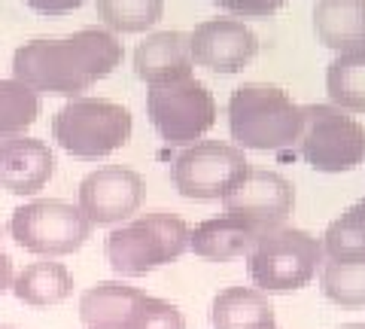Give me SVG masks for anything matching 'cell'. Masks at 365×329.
<instances>
[{"label":"cell","mask_w":365,"mask_h":329,"mask_svg":"<svg viewBox=\"0 0 365 329\" xmlns=\"http://www.w3.org/2000/svg\"><path fill=\"white\" fill-rule=\"evenodd\" d=\"M228 131L241 150L274 153L299 143L304 110L289 92L268 83H244L228 98Z\"/></svg>","instance_id":"obj_2"},{"label":"cell","mask_w":365,"mask_h":329,"mask_svg":"<svg viewBox=\"0 0 365 329\" xmlns=\"http://www.w3.org/2000/svg\"><path fill=\"white\" fill-rule=\"evenodd\" d=\"M95 13L104 28L119 34H143L165 16V0H95Z\"/></svg>","instance_id":"obj_21"},{"label":"cell","mask_w":365,"mask_h":329,"mask_svg":"<svg viewBox=\"0 0 365 329\" xmlns=\"http://www.w3.org/2000/svg\"><path fill=\"white\" fill-rule=\"evenodd\" d=\"M210 4L235 19H268L287 6V0H210Z\"/></svg>","instance_id":"obj_26"},{"label":"cell","mask_w":365,"mask_h":329,"mask_svg":"<svg viewBox=\"0 0 365 329\" xmlns=\"http://www.w3.org/2000/svg\"><path fill=\"white\" fill-rule=\"evenodd\" d=\"M189 232L186 220L177 213L153 211L113 229L104 241V256L119 278H140L186 253Z\"/></svg>","instance_id":"obj_3"},{"label":"cell","mask_w":365,"mask_h":329,"mask_svg":"<svg viewBox=\"0 0 365 329\" xmlns=\"http://www.w3.org/2000/svg\"><path fill=\"white\" fill-rule=\"evenodd\" d=\"M146 116L158 138L170 146H192L201 134H207L216 122L213 92L195 76L177 83L150 86L146 92Z\"/></svg>","instance_id":"obj_8"},{"label":"cell","mask_w":365,"mask_h":329,"mask_svg":"<svg viewBox=\"0 0 365 329\" xmlns=\"http://www.w3.org/2000/svg\"><path fill=\"white\" fill-rule=\"evenodd\" d=\"M13 296L34 308H46V305H58L71 299L73 293V275L61 263L43 259V263H31L13 278Z\"/></svg>","instance_id":"obj_19"},{"label":"cell","mask_w":365,"mask_h":329,"mask_svg":"<svg viewBox=\"0 0 365 329\" xmlns=\"http://www.w3.org/2000/svg\"><path fill=\"white\" fill-rule=\"evenodd\" d=\"M247 168L250 162L244 158L241 146L195 141L177 156L170 177H174V186L182 198L216 201L228 196V189L247 174Z\"/></svg>","instance_id":"obj_9"},{"label":"cell","mask_w":365,"mask_h":329,"mask_svg":"<svg viewBox=\"0 0 365 329\" xmlns=\"http://www.w3.org/2000/svg\"><path fill=\"white\" fill-rule=\"evenodd\" d=\"M125 59L119 37L107 28H83L67 37H37L13 55V76L37 95L79 98L110 76Z\"/></svg>","instance_id":"obj_1"},{"label":"cell","mask_w":365,"mask_h":329,"mask_svg":"<svg viewBox=\"0 0 365 329\" xmlns=\"http://www.w3.org/2000/svg\"><path fill=\"white\" fill-rule=\"evenodd\" d=\"M192 61L213 74H237L256 59L259 37L244 19H204L189 34Z\"/></svg>","instance_id":"obj_11"},{"label":"cell","mask_w":365,"mask_h":329,"mask_svg":"<svg viewBox=\"0 0 365 329\" xmlns=\"http://www.w3.org/2000/svg\"><path fill=\"white\" fill-rule=\"evenodd\" d=\"M311 19L326 49L350 52L365 46V0H317Z\"/></svg>","instance_id":"obj_16"},{"label":"cell","mask_w":365,"mask_h":329,"mask_svg":"<svg viewBox=\"0 0 365 329\" xmlns=\"http://www.w3.org/2000/svg\"><path fill=\"white\" fill-rule=\"evenodd\" d=\"M25 4L40 16H67L83 6L86 0H25Z\"/></svg>","instance_id":"obj_27"},{"label":"cell","mask_w":365,"mask_h":329,"mask_svg":"<svg viewBox=\"0 0 365 329\" xmlns=\"http://www.w3.org/2000/svg\"><path fill=\"white\" fill-rule=\"evenodd\" d=\"M192 49L189 34L182 31H155L134 49V74L146 86H165L192 76Z\"/></svg>","instance_id":"obj_14"},{"label":"cell","mask_w":365,"mask_h":329,"mask_svg":"<svg viewBox=\"0 0 365 329\" xmlns=\"http://www.w3.org/2000/svg\"><path fill=\"white\" fill-rule=\"evenodd\" d=\"M125 329H186V317H182L177 305L143 293V299L137 302V308Z\"/></svg>","instance_id":"obj_25"},{"label":"cell","mask_w":365,"mask_h":329,"mask_svg":"<svg viewBox=\"0 0 365 329\" xmlns=\"http://www.w3.org/2000/svg\"><path fill=\"white\" fill-rule=\"evenodd\" d=\"M274 329H277V326H274Z\"/></svg>","instance_id":"obj_31"},{"label":"cell","mask_w":365,"mask_h":329,"mask_svg":"<svg viewBox=\"0 0 365 329\" xmlns=\"http://www.w3.org/2000/svg\"><path fill=\"white\" fill-rule=\"evenodd\" d=\"M319 290L344 308L365 305V259H329L319 271Z\"/></svg>","instance_id":"obj_23"},{"label":"cell","mask_w":365,"mask_h":329,"mask_svg":"<svg viewBox=\"0 0 365 329\" xmlns=\"http://www.w3.org/2000/svg\"><path fill=\"white\" fill-rule=\"evenodd\" d=\"M143 299V290L122 280H101L79 296V317L86 329H125Z\"/></svg>","instance_id":"obj_17"},{"label":"cell","mask_w":365,"mask_h":329,"mask_svg":"<svg viewBox=\"0 0 365 329\" xmlns=\"http://www.w3.org/2000/svg\"><path fill=\"white\" fill-rule=\"evenodd\" d=\"M225 213L241 217L265 235L280 229L295 208V189L283 174L265 168H247V174L222 198Z\"/></svg>","instance_id":"obj_10"},{"label":"cell","mask_w":365,"mask_h":329,"mask_svg":"<svg viewBox=\"0 0 365 329\" xmlns=\"http://www.w3.org/2000/svg\"><path fill=\"white\" fill-rule=\"evenodd\" d=\"M0 329H13V326H0Z\"/></svg>","instance_id":"obj_30"},{"label":"cell","mask_w":365,"mask_h":329,"mask_svg":"<svg viewBox=\"0 0 365 329\" xmlns=\"http://www.w3.org/2000/svg\"><path fill=\"white\" fill-rule=\"evenodd\" d=\"M143 204V177L131 168L107 165L83 177L79 211L91 226H113L128 220Z\"/></svg>","instance_id":"obj_12"},{"label":"cell","mask_w":365,"mask_h":329,"mask_svg":"<svg viewBox=\"0 0 365 329\" xmlns=\"http://www.w3.org/2000/svg\"><path fill=\"white\" fill-rule=\"evenodd\" d=\"M299 138L302 158L314 171L344 174L365 162V128L335 104H307Z\"/></svg>","instance_id":"obj_7"},{"label":"cell","mask_w":365,"mask_h":329,"mask_svg":"<svg viewBox=\"0 0 365 329\" xmlns=\"http://www.w3.org/2000/svg\"><path fill=\"white\" fill-rule=\"evenodd\" d=\"M9 235L16 238L21 250L49 259L76 253L88 241L91 223L79 211V204L61 198H37L13 211Z\"/></svg>","instance_id":"obj_6"},{"label":"cell","mask_w":365,"mask_h":329,"mask_svg":"<svg viewBox=\"0 0 365 329\" xmlns=\"http://www.w3.org/2000/svg\"><path fill=\"white\" fill-rule=\"evenodd\" d=\"M55 174V156L40 138L0 141V186L9 196H37Z\"/></svg>","instance_id":"obj_13"},{"label":"cell","mask_w":365,"mask_h":329,"mask_svg":"<svg viewBox=\"0 0 365 329\" xmlns=\"http://www.w3.org/2000/svg\"><path fill=\"white\" fill-rule=\"evenodd\" d=\"M259 238L262 232L256 226H250L241 217H232V213H222V217H210L198 223L189 232V250L195 256L213 259V263H225V259L250 253Z\"/></svg>","instance_id":"obj_15"},{"label":"cell","mask_w":365,"mask_h":329,"mask_svg":"<svg viewBox=\"0 0 365 329\" xmlns=\"http://www.w3.org/2000/svg\"><path fill=\"white\" fill-rule=\"evenodd\" d=\"M40 116V95L19 79H0V141L25 134Z\"/></svg>","instance_id":"obj_22"},{"label":"cell","mask_w":365,"mask_h":329,"mask_svg":"<svg viewBox=\"0 0 365 329\" xmlns=\"http://www.w3.org/2000/svg\"><path fill=\"white\" fill-rule=\"evenodd\" d=\"M335 329H365V323H341V326H335Z\"/></svg>","instance_id":"obj_29"},{"label":"cell","mask_w":365,"mask_h":329,"mask_svg":"<svg viewBox=\"0 0 365 329\" xmlns=\"http://www.w3.org/2000/svg\"><path fill=\"white\" fill-rule=\"evenodd\" d=\"M323 253L329 259H365V198L350 204L323 235Z\"/></svg>","instance_id":"obj_24"},{"label":"cell","mask_w":365,"mask_h":329,"mask_svg":"<svg viewBox=\"0 0 365 329\" xmlns=\"http://www.w3.org/2000/svg\"><path fill=\"white\" fill-rule=\"evenodd\" d=\"M213 329H274V305L259 287H225L210 305Z\"/></svg>","instance_id":"obj_18"},{"label":"cell","mask_w":365,"mask_h":329,"mask_svg":"<svg viewBox=\"0 0 365 329\" xmlns=\"http://www.w3.org/2000/svg\"><path fill=\"white\" fill-rule=\"evenodd\" d=\"M326 92L347 113H365V46L338 52L326 67Z\"/></svg>","instance_id":"obj_20"},{"label":"cell","mask_w":365,"mask_h":329,"mask_svg":"<svg viewBox=\"0 0 365 329\" xmlns=\"http://www.w3.org/2000/svg\"><path fill=\"white\" fill-rule=\"evenodd\" d=\"M323 263V241L304 229L265 232L247 253L250 280L262 293H295L314 280Z\"/></svg>","instance_id":"obj_5"},{"label":"cell","mask_w":365,"mask_h":329,"mask_svg":"<svg viewBox=\"0 0 365 329\" xmlns=\"http://www.w3.org/2000/svg\"><path fill=\"white\" fill-rule=\"evenodd\" d=\"M134 119L128 107L107 98H88L79 95L52 116V138L73 158H104L110 153L122 150L131 138Z\"/></svg>","instance_id":"obj_4"},{"label":"cell","mask_w":365,"mask_h":329,"mask_svg":"<svg viewBox=\"0 0 365 329\" xmlns=\"http://www.w3.org/2000/svg\"><path fill=\"white\" fill-rule=\"evenodd\" d=\"M9 287H13V259L0 250V296H4V290H9Z\"/></svg>","instance_id":"obj_28"}]
</instances>
